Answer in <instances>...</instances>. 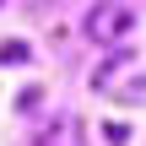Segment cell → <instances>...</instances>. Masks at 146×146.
<instances>
[{
	"instance_id": "6da1fadb",
	"label": "cell",
	"mask_w": 146,
	"mask_h": 146,
	"mask_svg": "<svg viewBox=\"0 0 146 146\" xmlns=\"http://www.w3.org/2000/svg\"><path fill=\"white\" fill-rule=\"evenodd\" d=\"M130 27H135V16H130L125 0H98V5L87 11V22H81V33H87L92 43H119Z\"/></svg>"
},
{
	"instance_id": "7a4b0ae2",
	"label": "cell",
	"mask_w": 146,
	"mask_h": 146,
	"mask_svg": "<svg viewBox=\"0 0 146 146\" xmlns=\"http://www.w3.org/2000/svg\"><path fill=\"white\" fill-rule=\"evenodd\" d=\"M33 146H76V119H65V114L49 119V125L33 135Z\"/></svg>"
},
{
	"instance_id": "3957f363",
	"label": "cell",
	"mask_w": 146,
	"mask_h": 146,
	"mask_svg": "<svg viewBox=\"0 0 146 146\" xmlns=\"http://www.w3.org/2000/svg\"><path fill=\"white\" fill-rule=\"evenodd\" d=\"M125 65H135V54H130V49H114V54H108V60H103V65L92 70V87L103 92V87H108V81H114V76L125 70Z\"/></svg>"
},
{
	"instance_id": "277c9868",
	"label": "cell",
	"mask_w": 146,
	"mask_h": 146,
	"mask_svg": "<svg viewBox=\"0 0 146 146\" xmlns=\"http://www.w3.org/2000/svg\"><path fill=\"white\" fill-rule=\"evenodd\" d=\"M27 60H33V49H27L22 38H5V43H0V65H27Z\"/></svg>"
},
{
	"instance_id": "5b68a950",
	"label": "cell",
	"mask_w": 146,
	"mask_h": 146,
	"mask_svg": "<svg viewBox=\"0 0 146 146\" xmlns=\"http://www.w3.org/2000/svg\"><path fill=\"white\" fill-rule=\"evenodd\" d=\"M38 103H43V87H22L16 92V114H33Z\"/></svg>"
},
{
	"instance_id": "8992f818",
	"label": "cell",
	"mask_w": 146,
	"mask_h": 146,
	"mask_svg": "<svg viewBox=\"0 0 146 146\" xmlns=\"http://www.w3.org/2000/svg\"><path fill=\"white\" fill-rule=\"evenodd\" d=\"M103 141H108V146H125V141H130V125L108 119V125H103Z\"/></svg>"
}]
</instances>
